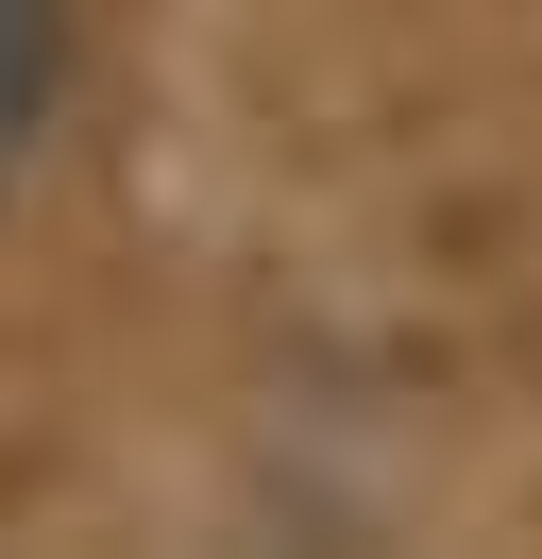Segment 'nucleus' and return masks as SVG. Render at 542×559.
Returning a JSON list of instances; mask_svg holds the SVG:
<instances>
[{
	"label": "nucleus",
	"mask_w": 542,
	"mask_h": 559,
	"mask_svg": "<svg viewBox=\"0 0 542 559\" xmlns=\"http://www.w3.org/2000/svg\"><path fill=\"white\" fill-rule=\"evenodd\" d=\"M51 119H68V0H0V204H17Z\"/></svg>",
	"instance_id": "nucleus-1"
}]
</instances>
